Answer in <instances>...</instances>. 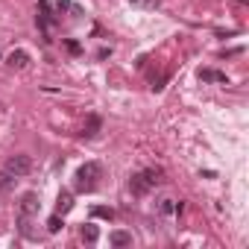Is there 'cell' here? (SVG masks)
Here are the masks:
<instances>
[{"instance_id": "6da1fadb", "label": "cell", "mask_w": 249, "mask_h": 249, "mask_svg": "<svg viewBox=\"0 0 249 249\" xmlns=\"http://www.w3.org/2000/svg\"><path fill=\"white\" fill-rule=\"evenodd\" d=\"M73 179H76L73 185H76V191H79V194H91V191L97 188V182L103 179V167H100L97 161H88V164H82V167L76 170V176H73Z\"/></svg>"}, {"instance_id": "7a4b0ae2", "label": "cell", "mask_w": 249, "mask_h": 249, "mask_svg": "<svg viewBox=\"0 0 249 249\" xmlns=\"http://www.w3.org/2000/svg\"><path fill=\"white\" fill-rule=\"evenodd\" d=\"M6 170H9L12 176H27V173L33 170V159H30V156H12V159L6 161Z\"/></svg>"}, {"instance_id": "3957f363", "label": "cell", "mask_w": 249, "mask_h": 249, "mask_svg": "<svg viewBox=\"0 0 249 249\" xmlns=\"http://www.w3.org/2000/svg\"><path fill=\"white\" fill-rule=\"evenodd\" d=\"M150 188H153V185H150V179H147L144 173H132V176H129V191H132L135 196H147Z\"/></svg>"}, {"instance_id": "277c9868", "label": "cell", "mask_w": 249, "mask_h": 249, "mask_svg": "<svg viewBox=\"0 0 249 249\" xmlns=\"http://www.w3.org/2000/svg\"><path fill=\"white\" fill-rule=\"evenodd\" d=\"M100 129H103V120H100V114H88V120H85V129H82V138H97L100 135Z\"/></svg>"}, {"instance_id": "5b68a950", "label": "cell", "mask_w": 249, "mask_h": 249, "mask_svg": "<svg viewBox=\"0 0 249 249\" xmlns=\"http://www.w3.org/2000/svg\"><path fill=\"white\" fill-rule=\"evenodd\" d=\"M38 205H41V202H38V194L30 191V194H24V199H21V214H24V217H33V214L38 211Z\"/></svg>"}, {"instance_id": "8992f818", "label": "cell", "mask_w": 249, "mask_h": 249, "mask_svg": "<svg viewBox=\"0 0 249 249\" xmlns=\"http://www.w3.org/2000/svg\"><path fill=\"white\" fill-rule=\"evenodd\" d=\"M27 62H30V56H27V50H12L9 56H6V65L9 68H27Z\"/></svg>"}, {"instance_id": "52a82bcc", "label": "cell", "mask_w": 249, "mask_h": 249, "mask_svg": "<svg viewBox=\"0 0 249 249\" xmlns=\"http://www.w3.org/2000/svg\"><path fill=\"white\" fill-rule=\"evenodd\" d=\"M73 208V194L71 191H62L59 199H56V214H68Z\"/></svg>"}, {"instance_id": "ba28073f", "label": "cell", "mask_w": 249, "mask_h": 249, "mask_svg": "<svg viewBox=\"0 0 249 249\" xmlns=\"http://www.w3.org/2000/svg\"><path fill=\"white\" fill-rule=\"evenodd\" d=\"M108 243H111V246H132V234L123 231V229H117V231L108 234Z\"/></svg>"}, {"instance_id": "9c48e42d", "label": "cell", "mask_w": 249, "mask_h": 249, "mask_svg": "<svg viewBox=\"0 0 249 249\" xmlns=\"http://www.w3.org/2000/svg\"><path fill=\"white\" fill-rule=\"evenodd\" d=\"M199 79H202V82H229L223 71H211V68H202V71H199Z\"/></svg>"}, {"instance_id": "30bf717a", "label": "cell", "mask_w": 249, "mask_h": 249, "mask_svg": "<svg viewBox=\"0 0 249 249\" xmlns=\"http://www.w3.org/2000/svg\"><path fill=\"white\" fill-rule=\"evenodd\" d=\"M79 234H82V240H85V243H97V237H100V229L88 223V226H82V231H79Z\"/></svg>"}, {"instance_id": "8fae6325", "label": "cell", "mask_w": 249, "mask_h": 249, "mask_svg": "<svg viewBox=\"0 0 249 249\" xmlns=\"http://www.w3.org/2000/svg\"><path fill=\"white\" fill-rule=\"evenodd\" d=\"M91 217H97V220H114V211L106 208V205H94L91 208Z\"/></svg>"}, {"instance_id": "7c38bea8", "label": "cell", "mask_w": 249, "mask_h": 249, "mask_svg": "<svg viewBox=\"0 0 249 249\" xmlns=\"http://www.w3.org/2000/svg\"><path fill=\"white\" fill-rule=\"evenodd\" d=\"M62 226H65V223H62V214H53V217L47 220V231H53V234H56Z\"/></svg>"}, {"instance_id": "4fadbf2b", "label": "cell", "mask_w": 249, "mask_h": 249, "mask_svg": "<svg viewBox=\"0 0 249 249\" xmlns=\"http://www.w3.org/2000/svg\"><path fill=\"white\" fill-rule=\"evenodd\" d=\"M144 176L150 179V185H159V182H164V179H161V170H144Z\"/></svg>"}, {"instance_id": "5bb4252c", "label": "cell", "mask_w": 249, "mask_h": 249, "mask_svg": "<svg viewBox=\"0 0 249 249\" xmlns=\"http://www.w3.org/2000/svg\"><path fill=\"white\" fill-rule=\"evenodd\" d=\"M12 179H15V176H12L9 170H3V173H0V191H6V188L12 185Z\"/></svg>"}, {"instance_id": "9a60e30c", "label": "cell", "mask_w": 249, "mask_h": 249, "mask_svg": "<svg viewBox=\"0 0 249 249\" xmlns=\"http://www.w3.org/2000/svg\"><path fill=\"white\" fill-rule=\"evenodd\" d=\"M170 211H173V199H164L161 202V214H170Z\"/></svg>"}, {"instance_id": "2e32d148", "label": "cell", "mask_w": 249, "mask_h": 249, "mask_svg": "<svg viewBox=\"0 0 249 249\" xmlns=\"http://www.w3.org/2000/svg\"><path fill=\"white\" fill-rule=\"evenodd\" d=\"M56 6H59V12H65V9H71V0H59Z\"/></svg>"}]
</instances>
